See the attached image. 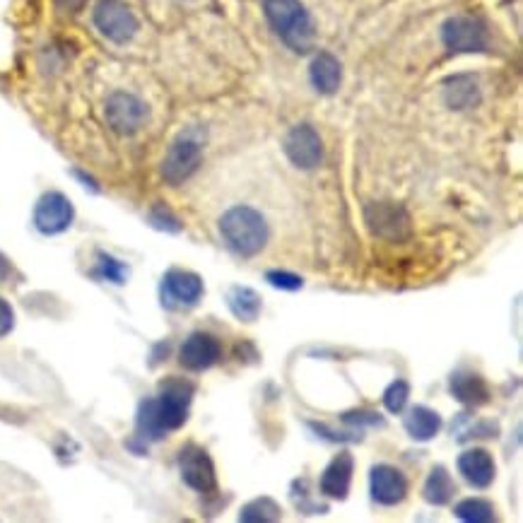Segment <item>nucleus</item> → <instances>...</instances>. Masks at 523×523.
Returning a JSON list of instances; mask_svg holds the SVG:
<instances>
[{"label": "nucleus", "instance_id": "a878e982", "mask_svg": "<svg viewBox=\"0 0 523 523\" xmlns=\"http://www.w3.org/2000/svg\"><path fill=\"white\" fill-rule=\"evenodd\" d=\"M97 275L99 278L109 280V282H123L128 275V268L123 263L116 261L107 254H99V266H97Z\"/></svg>", "mask_w": 523, "mask_h": 523}, {"label": "nucleus", "instance_id": "f257e3e1", "mask_svg": "<svg viewBox=\"0 0 523 523\" xmlns=\"http://www.w3.org/2000/svg\"><path fill=\"white\" fill-rule=\"evenodd\" d=\"M193 386L188 381H167L160 396L150 398L138 410V434L145 439H162L179 430L188 417Z\"/></svg>", "mask_w": 523, "mask_h": 523}, {"label": "nucleus", "instance_id": "0eeeda50", "mask_svg": "<svg viewBox=\"0 0 523 523\" xmlns=\"http://www.w3.org/2000/svg\"><path fill=\"white\" fill-rule=\"evenodd\" d=\"M107 114L109 126L121 135H133L148 123L150 111L145 107L143 99H138L135 94L128 92H116L107 99Z\"/></svg>", "mask_w": 523, "mask_h": 523}, {"label": "nucleus", "instance_id": "dca6fc26", "mask_svg": "<svg viewBox=\"0 0 523 523\" xmlns=\"http://www.w3.org/2000/svg\"><path fill=\"white\" fill-rule=\"evenodd\" d=\"M352 470H355V461L348 451L338 454L331 461V466L323 470L321 475V492L326 497L333 499H345L350 492V483H352Z\"/></svg>", "mask_w": 523, "mask_h": 523}, {"label": "nucleus", "instance_id": "9d476101", "mask_svg": "<svg viewBox=\"0 0 523 523\" xmlns=\"http://www.w3.org/2000/svg\"><path fill=\"white\" fill-rule=\"evenodd\" d=\"M179 470L184 483L196 492H210L215 490L217 475H215V463L208 456V451L201 449L196 444H188L181 449L179 454Z\"/></svg>", "mask_w": 523, "mask_h": 523}, {"label": "nucleus", "instance_id": "f03ea898", "mask_svg": "<svg viewBox=\"0 0 523 523\" xmlns=\"http://www.w3.org/2000/svg\"><path fill=\"white\" fill-rule=\"evenodd\" d=\"M220 234L225 244L237 256L251 258L261 254L268 244V222L249 205H237L227 210L220 220Z\"/></svg>", "mask_w": 523, "mask_h": 523}, {"label": "nucleus", "instance_id": "a211bd4d", "mask_svg": "<svg viewBox=\"0 0 523 523\" xmlns=\"http://www.w3.org/2000/svg\"><path fill=\"white\" fill-rule=\"evenodd\" d=\"M442 430V417L437 410L425 408V405H415L408 415H405V432L417 442H430Z\"/></svg>", "mask_w": 523, "mask_h": 523}, {"label": "nucleus", "instance_id": "f3484780", "mask_svg": "<svg viewBox=\"0 0 523 523\" xmlns=\"http://www.w3.org/2000/svg\"><path fill=\"white\" fill-rule=\"evenodd\" d=\"M309 78H311V85H314L321 94L338 92L340 80H343V70H340L338 58L323 51V54H319L314 61H311Z\"/></svg>", "mask_w": 523, "mask_h": 523}, {"label": "nucleus", "instance_id": "9b49d317", "mask_svg": "<svg viewBox=\"0 0 523 523\" xmlns=\"http://www.w3.org/2000/svg\"><path fill=\"white\" fill-rule=\"evenodd\" d=\"M369 229L374 234L384 239H393V242H401L410 234V215L405 213V208L393 203H374L369 205L367 213H364Z\"/></svg>", "mask_w": 523, "mask_h": 523}, {"label": "nucleus", "instance_id": "b1692460", "mask_svg": "<svg viewBox=\"0 0 523 523\" xmlns=\"http://www.w3.org/2000/svg\"><path fill=\"white\" fill-rule=\"evenodd\" d=\"M456 516L468 523H487L495 519V507H492L487 499L470 497V499H463V502H458Z\"/></svg>", "mask_w": 523, "mask_h": 523}, {"label": "nucleus", "instance_id": "ddd939ff", "mask_svg": "<svg viewBox=\"0 0 523 523\" xmlns=\"http://www.w3.org/2000/svg\"><path fill=\"white\" fill-rule=\"evenodd\" d=\"M222 357V345L217 343V338L210 336V333H193L184 340L179 350V360L186 369L191 372H203V369H210L217 360Z\"/></svg>", "mask_w": 523, "mask_h": 523}, {"label": "nucleus", "instance_id": "1a4fd4ad", "mask_svg": "<svg viewBox=\"0 0 523 523\" xmlns=\"http://www.w3.org/2000/svg\"><path fill=\"white\" fill-rule=\"evenodd\" d=\"M73 217V203H70L63 193L49 191L39 198L37 210H34V225H37L41 234L54 237V234L66 232V229L73 225Z\"/></svg>", "mask_w": 523, "mask_h": 523}, {"label": "nucleus", "instance_id": "2eb2a0df", "mask_svg": "<svg viewBox=\"0 0 523 523\" xmlns=\"http://www.w3.org/2000/svg\"><path fill=\"white\" fill-rule=\"evenodd\" d=\"M458 473H461L473 487L485 490V487H490L492 480H495V458L485 449L463 451V454L458 456Z\"/></svg>", "mask_w": 523, "mask_h": 523}, {"label": "nucleus", "instance_id": "aec40b11", "mask_svg": "<svg viewBox=\"0 0 523 523\" xmlns=\"http://www.w3.org/2000/svg\"><path fill=\"white\" fill-rule=\"evenodd\" d=\"M227 307L232 311L234 316H237L239 321H256L258 314H261V297L256 295L251 287H242V285H234L232 290L227 292Z\"/></svg>", "mask_w": 523, "mask_h": 523}, {"label": "nucleus", "instance_id": "cd10ccee", "mask_svg": "<svg viewBox=\"0 0 523 523\" xmlns=\"http://www.w3.org/2000/svg\"><path fill=\"white\" fill-rule=\"evenodd\" d=\"M152 222H155L160 229H167V232H179L181 229L179 220H176V217L169 213L167 208H157L155 213H152Z\"/></svg>", "mask_w": 523, "mask_h": 523}, {"label": "nucleus", "instance_id": "6ab92c4d", "mask_svg": "<svg viewBox=\"0 0 523 523\" xmlns=\"http://www.w3.org/2000/svg\"><path fill=\"white\" fill-rule=\"evenodd\" d=\"M451 393L466 405H485L490 401V386L478 374H456L451 379Z\"/></svg>", "mask_w": 523, "mask_h": 523}, {"label": "nucleus", "instance_id": "39448f33", "mask_svg": "<svg viewBox=\"0 0 523 523\" xmlns=\"http://www.w3.org/2000/svg\"><path fill=\"white\" fill-rule=\"evenodd\" d=\"M201 157H203L201 140L191 138L188 133L179 135L162 162L164 181L172 186L184 184V181L191 179V176L196 174V169L201 167Z\"/></svg>", "mask_w": 523, "mask_h": 523}, {"label": "nucleus", "instance_id": "f8f14e48", "mask_svg": "<svg viewBox=\"0 0 523 523\" xmlns=\"http://www.w3.org/2000/svg\"><path fill=\"white\" fill-rule=\"evenodd\" d=\"M285 155L299 169H316L323 160V145L319 133L302 123L285 135Z\"/></svg>", "mask_w": 523, "mask_h": 523}, {"label": "nucleus", "instance_id": "7ed1b4c3", "mask_svg": "<svg viewBox=\"0 0 523 523\" xmlns=\"http://www.w3.org/2000/svg\"><path fill=\"white\" fill-rule=\"evenodd\" d=\"M263 10L275 34L297 54H307L314 44V22L299 0H263Z\"/></svg>", "mask_w": 523, "mask_h": 523}, {"label": "nucleus", "instance_id": "412c9836", "mask_svg": "<svg viewBox=\"0 0 523 523\" xmlns=\"http://www.w3.org/2000/svg\"><path fill=\"white\" fill-rule=\"evenodd\" d=\"M444 99L451 109H468L473 104H478L480 99V87L473 78H466V75H458V78H451L444 85Z\"/></svg>", "mask_w": 523, "mask_h": 523}, {"label": "nucleus", "instance_id": "4be33fe9", "mask_svg": "<svg viewBox=\"0 0 523 523\" xmlns=\"http://www.w3.org/2000/svg\"><path fill=\"white\" fill-rule=\"evenodd\" d=\"M456 492V485L454 480H451L449 470L444 466H437L432 468L430 478H427L425 483V499L434 507H442V504H449L451 497H454Z\"/></svg>", "mask_w": 523, "mask_h": 523}, {"label": "nucleus", "instance_id": "c756f323", "mask_svg": "<svg viewBox=\"0 0 523 523\" xmlns=\"http://www.w3.org/2000/svg\"><path fill=\"white\" fill-rule=\"evenodd\" d=\"M58 8L61 10H68V13H75V10H80L82 5H85V0H56Z\"/></svg>", "mask_w": 523, "mask_h": 523}, {"label": "nucleus", "instance_id": "bb28decb", "mask_svg": "<svg viewBox=\"0 0 523 523\" xmlns=\"http://www.w3.org/2000/svg\"><path fill=\"white\" fill-rule=\"evenodd\" d=\"M266 280L273 287H278V290H290V292H295L304 285V280L299 278V275L287 273V270H270V273L266 275Z\"/></svg>", "mask_w": 523, "mask_h": 523}, {"label": "nucleus", "instance_id": "6e6552de", "mask_svg": "<svg viewBox=\"0 0 523 523\" xmlns=\"http://www.w3.org/2000/svg\"><path fill=\"white\" fill-rule=\"evenodd\" d=\"M203 280L191 270L172 268L162 280V304L167 309H191L203 299Z\"/></svg>", "mask_w": 523, "mask_h": 523}, {"label": "nucleus", "instance_id": "4468645a", "mask_svg": "<svg viewBox=\"0 0 523 523\" xmlns=\"http://www.w3.org/2000/svg\"><path fill=\"white\" fill-rule=\"evenodd\" d=\"M369 483H372L374 502L384 504V507H396L408 495V480H405V475L398 468L386 466V463L372 468Z\"/></svg>", "mask_w": 523, "mask_h": 523}, {"label": "nucleus", "instance_id": "423d86ee", "mask_svg": "<svg viewBox=\"0 0 523 523\" xmlns=\"http://www.w3.org/2000/svg\"><path fill=\"white\" fill-rule=\"evenodd\" d=\"M94 25L107 39L126 44L138 32V17L121 0H99L94 8Z\"/></svg>", "mask_w": 523, "mask_h": 523}, {"label": "nucleus", "instance_id": "393cba45", "mask_svg": "<svg viewBox=\"0 0 523 523\" xmlns=\"http://www.w3.org/2000/svg\"><path fill=\"white\" fill-rule=\"evenodd\" d=\"M408 398H410L408 381H403V379L393 381V384L384 393L386 410H389V413H401V410L405 408V403H408Z\"/></svg>", "mask_w": 523, "mask_h": 523}, {"label": "nucleus", "instance_id": "c85d7f7f", "mask_svg": "<svg viewBox=\"0 0 523 523\" xmlns=\"http://www.w3.org/2000/svg\"><path fill=\"white\" fill-rule=\"evenodd\" d=\"M13 326H15V311L3 297H0V338L8 336V333L13 331Z\"/></svg>", "mask_w": 523, "mask_h": 523}, {"label": "nucleus", "instance_id": "20e7f679", "mask_svg": "<svg viewBox=\"0 0 523 523\" xmlns=\"http://www.w3.org/2000/svg\"><path fill=\"white\" fill-rule=\"evenodd\" d=\"M442 41L454 54H478L490 46L485 22L473 15H456L446 20L442 27Z\"/></svg>", "mask_w": 523, "mask_h": 523}, {"label": "nucleus", "instance_id": "5701e85b", "mask_svg": "<svg viewBox=\"0 0 523 523\" xmlns=\"http://www.w3.org/2000/svg\"><path fill=\"white\" fill-rule=\"evenodd\" d=\"M280 507L278 502H273L270 497H261V499H254V502H249L246 507L242 509V514H239V519L242 521H249V523H268V521H278L280 519Z\"/></svg>", "mask_w": 523, "mask_h": 523}]
</instances>
